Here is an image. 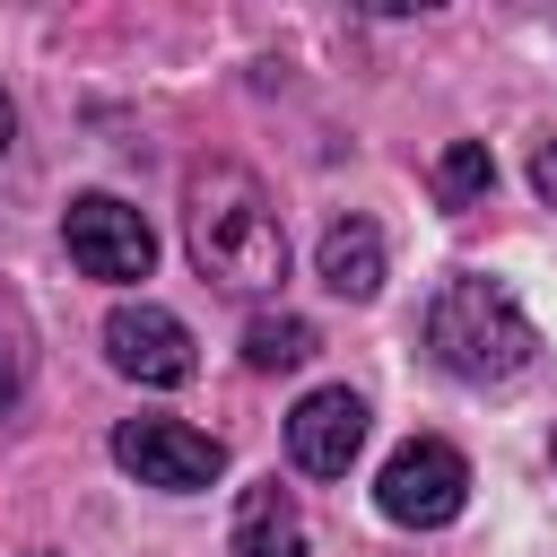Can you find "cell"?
Listing matches in <instances>:
<instances>
[{
	"instance_id": "1",
	"label": "cell",
	"mask_w": 557,
	"mask_h": 557,
	"mask_svg": "<svg viewBox=\"0 0 557 557\" xmlns=\"http://www.w3.org/2000/svg\"><path fill=\"white\" fill-rule=\"evenodd\" d=\"M183 244H191V270L226 296H261L287 278V226H278V200L261 191V174L244 165H191L183 183Z\"/></svg>"
},
{
	"instance_id": "2",
	"label": "cell",
	"mask_w": 557,
	"mask_h": 557,
	"mask_svg": "<svg viewBox=\"0 0 557 557\" xmlns=\"http://www.w3.org/2000/svg\"><path fill=\"white\" fill-rule=\"evenodd\" d=\"M426 348H435V366L461 374V383H505V374L531 366L540 331H531V313H522L496 278H453V287L426 305Z\"/></svg>"
},
{
	"instance_id": "3",
	"label": "cell",
	"mask_w": 557,
	"mask_h": 557,
	"mask_svg": "<svg viewBox=\"0 0 557 557\" xmlns=\"http://www.w3.org/2000/svg\"><path fill=\"white\" fill-rule=\"evenodd\" d=\"M113 461L139 487H165V496H191V487L226 479V444L200 435V426H183V418H122L113 426Z\"/></svg>"
},
{
	"instance_id": "4",
	"label": "cell",
	"mask_w": 557,
	"mask_h": 557,
	"mask_svg": "<svg viewBox=\"0 0 557 557\" xmlns=\"http://www.w3.org/2000/svg\"><path fill=\"white\" fill-rule=\"evenodd\" d=\"M374 505H383L392 522H409V531H435V522H453V513L470 505V461H461L444 435H418V444H400V453L383 461Z\"/></svg>"
},
{
	"instance_id": "5",
	"label": "cell",
	"mask_w": 557,
	"mask_h": 557,
	"mask_svg": "<svg viewBox=\"0 0 557 557\" xmlns=\"http://www.w3.org/2000/svg\"><path fill=\"white\" fill-rule=\"evenodd\" d=\"M61 235H70V261L87 278H148L157 270V226L131 200H113V191H78Z\"/></svg>"
},
{
	"instance_id": "6",
	"label": "cell",
	"mask_w": 557,
	"mask_h": 557,
	"mask_svg": "<svg viewBox=\"0 0 557 557\" xmlns=\"http://www.w3.org/2000/svg\"><path fill=\"white\" fill-rule=\"evenodd\" d=\"M104 348H113V366L122 374H139V383H157V392H174V383H191V331L165 313V305H113L104 313Z\"/></svg>"
},
{
	"instance_id": "7",
	"label": "cell",
	"mask_w": 557,
	"mask_h": 557,
	"mask_svg": "<svg viewBox=\"0 0 557 557\" xmlns=\"http://www.w3.org/2000/svg\"><path fill=\"white\" fill-rule=\"evenodd\" d=\"M287 453H296V470H313V479H348V461L366 453V400H357L348 383L305 392V400L287 409Z\"/></svg>"
},
{
	"instance_id": "8",
	"label": "cell",
	"mask_w": 557,
	"mask_h": 557,
	"mask_svg": "<svg viewBox=\"0 0 557 557\" xmlns=\"http://www.w3.org/2000/svg\"><path fill=\"white\" fill-rule=\"evenodd\" d=\"M226 557H313V548H305V513H296V496H287L278 479H261V487H244V505H235V540H226Z\"/></svg>"
},
{
	"instance_id": "9",
	"label": "cell",
	"mask_w": 557,
	"mask_h": 557,
	"mask_svg": "<svg viewBox=\"0 0 557 557\" xmlns=\"http://www.w3.org/2000/svg\"><path fill=\"white\" fill-rule=\"evenodd\" d=\"M313 270H322V287L348 296V305L383 296V235H374V218H339V226H322Z\"/></svg>"
},
{
	"instance_id": "10",
	"label": "cell",
	"mask_w": 557,
	"mask_h": 557,
	"mask_svg": "<svg viewBox=\"0 0 557 557\" xmlns=\"http://www.w3.org/2000/svg\"><path fill=\"white\" fill-rule=\"evenodd\" d=\"M322 348V331L305 322V313H252L244 322V366L252 374H287V366H305Z\"/></svg>"
},
{
	"instance_id": "11",
	"label": "cell",
	"mask_w": 557,
	"mask_h": 557,
	"mask_svg": "<svg viewBox=\"0 0 557 557\" xmlns=\"http://www.w3.org/2000/svg\"><path fill=\"white\" fill-rule=\"evenodd\" d=\"M487 191H496L487 139H453V148L435 157V200H444V209H470V200H487Z\"/></svg>"
},
{
	"instance_id": "12",
	"label": "cell",
	"mask_w": 557,
	"mask_h": 557,
	"mask_svg": "<svg viewBox=\"0 0 557 557\" xmlns=\"http://www.w3.org/2000/svg\"><path fill=\"white\" fill-rule=\"evenodd\" d=\"M531 191H540V200L557 209V131H548V139L531 148Z\"/></svg>"
},
{
	"instance_id": "13",
	"label": "cell",
	"mask_w": 557,
	"mask_h": 557,
	"mask_svg": "<svg viewBox=\"0 0 557 557\" xmlns=\"http://www.w3.org/2000/svg\"><path fill=\"white\" fill-rule=\"evenodd\" d=\"M9 409H17V348L0 339V418H9Z\"/></svg>"
},
{
	"instance_id": "14",
	"label": "cell",
	"mask_w": 557,
	"mask_h": 557,
	"mask_svg": "<svg viewBox=\"0 0 557 557\" xmlns=\"http://www.w3.org/2000/svg\"><path fill=\"white\" fill-rule=\"evenodd\" d=\"M9 139H17V113H9V96H0V157H9Z\"/></svg>"
}]
</instances>
